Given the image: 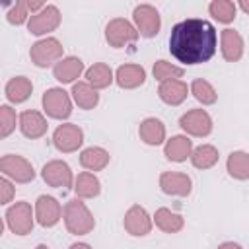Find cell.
Wrapping results in <instances>:
<instances>
[{
    "label": "cell",
    "instance_id": "6da1fadb",
    "mask_svg": "<svg viewBox=\"0 0 249 249\" xmlns=\"http://www.w3.org/2000/svg\"><path fill=\"white\" fill-rule=\"evenodd\" d=\"M216 51L218 31L212 21L202 18H187L171 27L169 53L177 62L185 66H196L208 62Z\"/></svg>",
    "mask_w": 249,
    "mask_h": 249
},
{
    "label": "cell",
    "instance_id": "7a4b0ae2",
    "mask_svg": "<svg viewBox=\"0 0 249 249\" xmlns=\"http://www.w3.org/2000/svg\"><path fill=\"white\" fill-rule=\"evenodd\" d=\"M62 220H64V228L72 235H88L95 228V218L82 198H72L64 204Z\"/></svg>",
    "mask_w": 249,
    "mask_h": 249
},
{
    "label": "cell",
    "instance_id": "3957f363",
    "mask_svg": "<svg viewBox=\"0 0 249 249\" xmlns=\"http://www.w3.org/2000/svg\"><path fill=\"white\" fill-rule=\"evenodd\" d=\"M6 228L14 235H29L35 226V208L27 200H18L4 212Z\"/></svg>",
    "mask_w": 249,
    "mask_h": 249
},
{
    "label": "cell",
    "instance_id": "277c9868",
    "mask_svg": "<svg viewBox=\"0 0 249 249\" xmlns=\"http://www.w3.org/2000/svg\"><path fill=\"white\" fill-rule=\"evenodd\" d=\"M29 58L37 68H49L64 58V47L56 37H43L31 45Z\"/></svg>",
    "mask_w": 249,
    "mask_h": 249
},
{
    "label": "cell",
    "instance_id": "5b68a950",
    "mask_svg": "<svg viewBox=\"0 0 249 249\" xmlns=\"http://www.w3.org/2000/svg\"><path fill=\"white\" fill-rule=\"evenodd\" d=\"M43 111L49 119L66 121L72 115V95L62 88H49L41 97Z\"/></svg>",
    "mask_w": 249,
    "mask_h": 249
},
{
    "label": "cell",
    "instance_id": "8992f818",
    "mask_svg": "<svg viewBox=\"0 0 249 249\" xmlns=\"http://www.w3.org/2000/svg\"><path fill=\"white\" fill-rule=\"evenodd\" d=\"M0 171H2V177H8L10 181L19 185L31 183L35 179L33 163L27 158L18 154H4L0 160Z\"/></svg>",
    "mask_w": 249,
    "mask_h": 249
},
{
    "label": "cell",
    "instance_id": "52a82bcc",
    "mask_svg": "<svg viewBox=\"0 0 249 249\" xmlns=\"http://www.w3.org/2000/svg\"><path fill=\"white\" fill-rule=\"evenodd\" d=\"M138 37H140V33L134 27V23L124 18H113L105 25V41L113 49H124L126 45L136 43Z\"/></svg>",
    "mask_w": 249,
    "mask_h": 249
},
{
    "label": "cell",
    "instance_id": "ba28073f",
    "mask_svg": "<svg viewBox=\"0 0 249 249\" xmlns=\"http://www.w3.org/2000/svg\"><path fill=\"white\" fill-rule=\"evenodd\" d=\"M179 126L187 136L195 138H204L212 132L214 121L206 109H189L179 117Z\"/></svg>",
    "mask_w": 249,
    "mask_h": 249
},
{
    "label": "cell",
    "instance_id": "9c48e42d",
    "mask_svg": "<svg viewBox=\"0 0 249 249\" xmlns=\"http://www.w3.org/2000/svg\"><path fill=\"white\" fill-rule=\"evenodd\" d=\"M132 23L138 29L140 37L152 39L161 29V16L156 6L152 4H138L132 10Z\"/></svg>",
    "mask_w": 249,
    "mask_h": 249
},
{
    "label": "cell",
    "instance_id": "30bf717a",
    "mask_svg": "<svg viewBox=\"0 0 249 249\" xmlns=\"http://www.w3.org/2000/svg\"><path fill=\"white\" fill-rule=\"evenodd\" d=\"M62 21V14L60 10L54 6V4H47L39 14H33L27 21V31L35 37H43V35H49L53 31L58 29Z\"/></svg>",
    "mask_w": 249,
    "mask_h": 249
},
{
    "label": "cell",
    "instance_id": "8fae6325",
    "mask_svg": "<svg viewBox=\"0 0 249 249\" xmlns=\"http://www.w3.org/2000/svg\"><path fill=\"white\" fill-rule=\"evenodd\" d=\"M84 144V130L74 123H62L53 132V146L62 154L78 152Z\"/></svg>",
    "mask_w": 249,
    "mask_h": 249
},
{
    "label": "cell",
    "instance_id": "7c38bea8",
    "mask_svg": "<svg viewBox=\"0 0 249 249\" xmlns=\"http://www.w3.org/2000/svg\"><path fill=\"white\" fill-rule=\"evenodd\" d=\"M41 177L49 187L54 189H74V173L70 165L62 160H51L41 167Z\"/></svg>",
    "mask_w": 249,
    "mask_h": 249
},
{
    "label": "cell",
    "instance_id": "4fadbf2b",
    "mask_svg": "<svg viewBox=\"0 0 249 249\" xmlns=\"http://www.w3.org/2000/svg\"><path fill=\"white\" fill-rule=\"evenodd\" d=\"M33 208H35V220L41 228H54L62 220L64 206L51 195H39Z\"/></svg>",
    "mask_w": 249,
    "mask_h": 249
},
{
    "label": "cell",
    "instance_id": "5bb4252c",
    "mask_svg": "<svg viewBox=\"0 0 249 249\" xmlns=\"http://www.w3.org/2000/svg\"><path fill=\"white\" fill-rule=\"evenodd\" d=\"M123 228L132 237H144L154 228V218L148 214V210L140 204H132L123 218Z\"/></svg>",
    "mask_w": 249,
    "mask_h": 249
},
{
    "label": "cell",
    "instance_id": "9a60e30c",
    "mask_svg": "<svg viewBox=\"0 0 249 249\" xmlns=\"http://www.w3.org/2000/svg\"><path fill=\"white\" fill-rule=\"evenodd\" d=\"M158 183L161 193L169 196H189L193 191V179L183 171H161Z\"/></svg>",
    "mask_w": 249,
    "mask_h": 249
},
{
    "label": "cell",
    "instance_id": "2e32d148",
    "mask_svg": "<svg viewBox=\"0 0 249 249\" xmlns=\"http://www.w3.org/2000/svg\"><path fill=\"white\" fill-rule=\"evenodd\" d=\"M19 132L29 138V140H37V138H43L47 134V128H49V123L45 119V115L41 111H35V109H25L19 113Z\"/></svg>",
    "mask_w": 249,
    "mask_h": 249
},
{
    "label": "cell",
    "instance_id": "e0dca14e",
    "mask_svg": "<svg viewBox=\"0 0 249 249\" xmlns=\"http://www.w3.org/2000/svg\"><path fill=\"white\" fill-rule=\"evenodd\" d=\"M220 53L226 62H237L241 60L245 53V41L239 31L226 27L220 31Z\"/></svg>",
    "mask_w": 249,
    "mask_h": 249
},
{
    "label": "cell",
    "instance_id": "ac0fdd59",
    "mask_svg": "<svg viewBox=\"0 0 249 249\" xmlns=\"http://www.w3.org/2000/svg\"><path fill=\"white\" fill-rule=\"evenodd\" d=\"M193 150H195L193 140L187 134H175V136L167 138L165 144H163V156H165V160L175 161V163H183V161L191 160Z\"/></svg>",
    "mask_w": 249,
    "mask_h": 249
},
{
    "label": "cell",
    "instance_id": "d6986e66",
    "mask_svg": "<svg viewBox=\"0 0 249 249\" xmlns=\"http://www.w3.org/2000/svg\"><path fill=\"white\" fill-rule=\"evenodd\" d=\"M144 82H146V70L140 64L126 62L115 70V84L121 89H136L144 86Z\"/></svg>",
    "mask_w": 249,
    "mask_h": 249
},
{
    "label": "cell",
    "instance_id": "ffe728a7",
    "mask_svg": "<svg viewBox=\"0 0 249 249\" xmlns=\"http://www.w3.org/2000/svg\"><path fill=\"white\" fill-rule=\"evenodd\" d=\"M165 134H167L165 132V124L158 117H146L138 124V136L146 146H161V144H165V140H167Z\"/></svg>",
    "mask_w": 249,
    "mask_h": 249
},
{
    "label": "cell",
    "instance_id": "44dd1931",
    "mask_svg": "<svg viewBox=\"0 0 249 249\" xmlns=\"http://www.w3.org/2000/svg\"><path fill=\"white\" fill-rule=\"evenodd\" d=\"M82 74H86V68H84L82 58H78V56H64L60 62H56L53 66V76L60 84H72L74 86Z\"/></svg>",
    "mask_w": 249,
    "mask_h": 249
},
{
    "label": "cell",
    "instance_id": "7402d4cb",
    "mask_svg": "<svg viewBox=\"0 0 249 249\" xmlns=\"http://www.w3.org/2000/svg\"><path fill=\"white\" fill-rule=\"evenodd\" d=\"M189 93H191V89L183 80H167L158 86V97L165 105H171V107L181 105Z\"/></svg>",
    "mask_w": 249,
    "mask_h": 249
},
{
    "label": "cell",
    "instance_id": "603a6c76",
    "mask_svg": "<svg viewBox=\"0 0 249 249\" xmlns=\"http://www.w3.org/2000/svg\"><path fill=\"white\" fill-rule=\"evenodd\" d=\"M31 93H33V84L27 76H14L4 86V95L14 105L25 103L31 97Z\"/></svg>",
    "mask_w": 249,
    "mask_h": 249
},
{
    "label": "cell",
    "instance_id": "cb8c5ba5",
    "mask_svg": "<svg viewBox=\"0 0 249 249\" xmlns=\"http://www.w3.org/2000/svg\"><path fill=\"white\" fill-rule=\"evenodd\" d=\"M111 161V156L105 148L101 146H89V148H84L80 152V165L86 169V171H103Z\"/></svg>",
    "mask_w": 249,
    "mask_h": 249
},
{
    "label": "cell",
    "instance_id": "d4e9b609",
    "mask_svg": "<svg viewBox=\"0 0 249 249\" xmlns=\"http://www.w3.org/2000/svg\"><path fill=\"white\" fill-rule=\"evenodd\" d=\"M152 218H154V226L163 233H179L185 228V218L179 212H173L171 208L165 206L158 208Z\"/></svg>",
    "mask_w": 249,
    "mask_h": 249
},
{
    "label": "cell",
    "instance_id": "484cf974",
    "mask_svg": "<svg viewBox=\"0 0 249 249\" xmlns=\"http://www.w3.org/2000/svg\"><path fill=\"white\" fill-rule=\"evenodd\" d=\"M74 193L76 198H95L101 195V181L91 171H80L74 179Z\"/></svg>",
    "mask_w": 249,
    "mask_h": 249
},
{
    "label": "cell",
    "instance_id": "4316f807",
    "mask_svg": "<svg viewBox=\"0 0 249 249\" xmlns=\"http://www.w3.org/2000/svg\"><path fill=\"white\" fill-rule=\"evenodd\" d=\"M70 95H72V101H74L80 109H84V111H91V109H95V107L99 105V93H97V89L91 88L86 80H84V82L78 80V82L72 86Z\"/></svg>",
    "mask_w": 249,
    "mask_h": 249
},
{
    "label": "cell",
    "instance_id": "83f0119b",
    "mask_svg": "<svg viewBox=\"0 0 249 249\" xmlns=\"http://www.w3.org/2000/svg\"><path fill=\"white\" fill-rule=\"evenodd\" d=\"M84 78H86V82H88L91 88H95V89L99 91V89L109 88V86L115 82V72L111 70L109 64H105V62H95V64H91V66L86 70Z\"/></svg>",
    "mask_w": 249,
    "mask_h": 249
},
{
    "label": "cell",
    "instance_id": "f1b7e54d",
    "mask_svg": "<svg viewBox=\"0 0 249 249\" xmlns=\"http://www.w3.org/2000/svg\"><path fill=\"white\" fill-rule=\"evenodd\" d=\"M226 171L235 181H247L249 179V152L233 150L226 160Z\"/></svg>",
    "mask_w": 249,
    "mask_h": 249
},
{
    "label": "cell",
    "instance_id": "f546056e",
    "mask_svg": "<svg viewBox=\"0 0 249 249\" xmlns=\"http://www.w3.org/2000/svg\"><path fill=\"white\" fill-rule=\"evenodd\" d=\"M218 160H220V152H218V148L212 146V144H200V146H196V148L193 150V154H191V163H193V167H196V169H200V171L214 167V165L218 163Z\"/></svg>",
    "mask_w": 249,
    "mask_h": 249
},
{
    "label": "cell",
    "instance_id": "4dcf8cb0",
    "mask_svg": "<svg viewBox=\"0 0 249 249\" xmlns=\"http://www.w3.org/2000/svg\"><path fill=\"white\" fill-rule=\"evenodd\" d=\"M208 14L218 21V23H231L237 16V4L231 0H212L208 4Z\"/></svg>",
    "mask_w": 249,
    "mask_h": 249
},
{
    "label": "cell",
    "instance_id": "1f68e13d",
    "mask_svg": "<svg viewBox=\"0 0 249 249\" xmlns=\"http://www.w3.org/2000/svg\"><path fill=\"white\" fill-rule=\"evenodd\" d=\"M189 89H191L193 97H195L198 103H202V105H214V103L218 101V91H216V88H214L208 80H204V78H195V80L191 82Z\"/></svg>",
    "mask_w": 249,
    "mask_h": 249
},
{
    "label": "cell",
    "instance_id": "d6a6232c",
    "mask_svg": "<svg viewBox=\"0 0 249 249\" xmlns=\"http://www.w3.org/2000/svg\"><path fill=\"white\" fill-rule=\"evenodd\" d=\"M152 74H154V78L161 84V82H167V80H181L183 74H185V70H183L181 66L169 62V60H165V58H160V60L154 62Z\"/></svg>",
    "mask_w": 249,
    "mask_h": 249
},
{
    "label": "cell",
    "instance_id": "836d02e7",
    "mask_svg": "<svg viewBox=\"0 0 249 249\" xmlns=\"http://www.w3.org/2000/svg\"><path fill=\"white\" fill-rule=\"evenodd\" d=\"M16 124H19V115L8 103L0 105V138H8L16 130Z\"/></svg>",
    "mask_w": 249,
    "mask_h": 249
},
{
    "label": "cell",
    "instance_id": "e575fe53",
    "mask_svg": "<svg viewBox=\"0 0 249 249\" xmlns=\"http://www.w3.org/2000/svg\"><path fill=\"white\" fill-rule=\"evenodd\" d=\"M31 18L29 8H27V0H18L8 12H6V21L10 25H23L27 23Z\"/></svg>",
    "mask_w": 249,
    "mask_h": 249
},
{
    "label": "cell",
    "instance_id": "d590c367",
    "mask_svg": "<svg viewBox=\"0 0 249 249\" xmlns=\"http://www.w3.org/2000/svg\"><path fill=\"white\" fill-rule=\"evenodd\" d=\"M14 196H16L14 181H10L8 177H0V204H10Z\"/></svg>",
    "mask_w": 249,
    "mask_h": 249
},
{
    "label": "cell",
    "instance_id": "8d00e7d4",
    "mask_svg": "<svg viewBox=\"0 0 249 249\" xmlns=\"http://www.w3.org/2000/svg\"><path fill=\"white\" fill-rule=\"evenodd\" d=\"M216 249H243L239 243H235V241H224V243H220Z\"/></svg>",
    "mask_w": 249,
    "mask_h": 249
},
{
    "label": "cell",
    "instance_id": "74e56055",
    "mask_svg": "<svg viewBox=\"0 0 249 249\" xmlns=\"http://www.w3.org/2000/svg\"><path fill=\"white\" fill-rule=\"evenodd\" d=\"M68 249H93L89 243H84V241H76V243H72Z\"/></svg>",
    "mask_w": 249,
    "mask_h": 249
},
{
    "label": "cell",
    "instance_id": "f35d334b",
    "mask_svg": "<svg viewBox=\"0 0 249 249\" xmlns=\"http://www.w3.org/2000/svg\"><path fill=\"white\" fill-rule=\"evenodd\" d=\"M237 8H239L241 12H245V14H249V0H241V2H237Z\"/></svg>",
    "mask_w": 249,
    "mask_h": 249
},
{
    "label": "cell",
    "instance_id": "ab89813d",
    "mask_svg": "<svg viewBox=\"0 0 249 249\" xmlns=\"http://www.w3.org/2000/svg\"><path fill=\"white\" fill-rule=\"evenodd\" d=\"M35 249H49V247H47V245H43V243H39V245H37Z\"/></svg>",
    "mask_w": 249,
    "mask_h": 249
}]
</instances>
